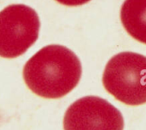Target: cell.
<instances>
[{
  "label": "cell",
  "instance_id": "6da1fadb",
  "mask_svg": "<svg viewBox=\"0 0 146 130\" xmlns=\"http://www.w3.org/2000/svg\"><path fill=\"white\" fill-rule=\"evenodd\" d=\"M82 74L81 63L69 49L57 44L38 51L25 65L23 77L34 94L47 99H59L71 92Z\"/></svg>",
  "mask_w": 146,
  "mask_h": 130
},
{
  "label": "cell",
  "instance_id": "3957f363",
  "mask_svg": "<svg viewBox=\"0 0 146 130\" xmlns=\"http://www.w3.org/2000/svg\"><path fill=\"white\" fill-rule=\"evenodd\" d=\"M40 21L36 11L24 4H11L0 12V56L16 58L38 39Z\"/></svg>",
  "mask_w": 146,
  "mask_h": 130
},
{
  "label": "cell",
  "instance_id": "277c9868",
  "mask_svg": "<svg viewBox=\"0 0 146 130\" xmlns=\"http://www.w3.org/2000/svg\"><path fill=\"white\" fill-rule=\"evenodd\" d=\"M64 130H123L121 112L104 99L86 96L74 102L67 110Z\"/></svg>",
  "mask_w": 146,
  "mask_h": 130
},
{
  "label": "cell",
  "instance_id": "5b68a950",
  "mask_svg": "<svg viewBox=\"0 0 146 130\" xmlns=\"http://www.w3.org/2000/svg\"><path fill=\"white\" fill-rule=\"evenodd\" d=\"M121 20L130 36L146 44V0H126L121 6Z\"/></svg>",
  "mask_w": 146,
  "mask_h": 130
},
{
  "label": "cell",
  "instance_id": "7a4b0ae2",
  "mask_svg": "<svg viewBox=\"0 0 146 130\" xmlns=\"http://www.w3.org/2000/svg\"><path fill=\"white\" fill-rule=\"evenodd\" d=\"M105 89L128 106L146 103V56L121 52L113 56L103 75Z\"/></svg>",
  "mask_w": 146,
  "mask_h": 130
},
{
  "label": "cell",
  "instance_id": "8992f818",
  "mask_svg": "<svg viewBox=\"0 0 146 130\" xmlns=\"http://www.w3.org/2000/svg\"><path fill=\"white\" fill-rule=\"evenodd\" d=\"M56 1L67 6H79L88 3L91 0H56Z\"/></svg>",
  "mask_w": 146,
  "mask_h": 130
}]
</instances>
